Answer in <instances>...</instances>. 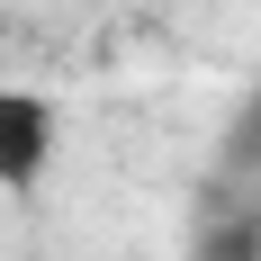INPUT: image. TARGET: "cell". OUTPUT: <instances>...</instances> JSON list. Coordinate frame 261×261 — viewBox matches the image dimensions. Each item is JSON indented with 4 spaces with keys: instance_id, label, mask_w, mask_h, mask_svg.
I'll return each mask as SVG.
<instances>
[{
    "instance_id": "obj_1",
    "label": "cell",
    "mask_w": 261,
    "mask_h": 261,
    "mask_svg": "<svg viewBox=\"0 0 261 261\" xmlns=\"http://www.w3.org/2000/svg\"><path fill=\"white\" fill-rule=\"evenodd\" d=\"M54 153H63V99L27 90V81H0V189L27 198L54 171Z\"/></svg>"
}]
</instances>
